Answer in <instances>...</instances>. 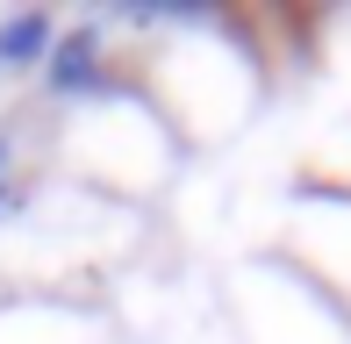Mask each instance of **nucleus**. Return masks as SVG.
<instances>
[{
  "label": "nucleus",
  "instance_id": "f257e3e1",
  "mask_svg": "<svg viewBox=\"0 0 351 344\" xmlns=\"http://www.w3.org/2000/svg\"><path fill=\"white\" fill-rule=\"evenodd\" d=\"M36 79H43V101L65 108V115H72V108L108 101V93L122 86V58H115V43H108V22H101V14H79V22H65Z\"/></svg>",
  "mask_w": 351,
  "mask_h": 344
},
{
  "label": "nucleus",
  "instance_id": "f03ea898",
  "mask_svg": "<svg viewBox=\"0 0 351 344\" xmlns=\"http://www.w3.org/2000/svg\"><path fill=\"white\" fill-rule=\"evenodd\" d=\"M58 29L65 22H58L51 8H8L0 14V79H8V72H43Z\"/></svg>",
  "mask_w": 351,
  "mask_h": 344
},
{
  "label": "nucleus",
  "instance_id": "7ed1b4c3",
  "mask_svg": "<svg viewBox=\"0 0 351 344\" xmlns=\"http://www.w3.org/2000/svg\"><path fill=\"white\" fill-rule=\"evenodd\" d=\"M14 201H22V180H14V186H0V230H8V215H14Z\"/></svg>",
  "mask_w": 351,
  "mask_h": 344
}]
</instances>
